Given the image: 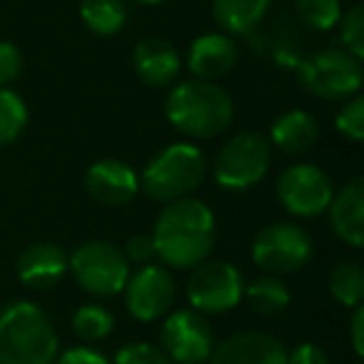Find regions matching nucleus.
<instances>
[{
  "label": "nucleus",
  "instance_id": "obj_1",
  "mask_svg": "<svg viewBox=\"0 0 364 364\" xmlns=\"http://www.w3.org/2000/svg\"><path fill=\"white\" fill-rule=\"evenodd\" d=\"M150 237L165 267L193 269L213 252L218 225L203 200L182 198L162 208Z\"/></svg>",
  "mask_w": 364,
  "mask_h": 364
},
{
  "label": "nucleus",
  "instance_id": "obj_2",
  "mask_svg": "<svg viewBox=\"0 0 364 364\" xmlns=\"http://www.w3.org/2000/svg\"><path fill=\"white\" fill-rule=\"evenodd\" d=\"M165 115L170 125L190 140H213L232 125L235 102L218 82L190 77L175 82L167 92Z\"/></svg>",
  "mask_w": 364,
  "mask_h": 364
},
{
  "label": "nucleus",
  "instance_id": "obj_3",
  "mask_svg": "<svg viewBox=\"0 0 364 364\" xmlns=\"http://www.w3.org/2000/svg\"><path fill=\"white\" fill-rule=\"evenodd\" d=\"M58 334L38 304L16 299L0 309V364H53Z\"/></svg>",
  "mask_w": 364,
  "mask_h": 364
},
{
  "label": "nucleus",
  "instance_id": "obj_4",
  "mask_svg": "<svg viewBox=\"0 0 364 364\" xmlns=\"http://www.w3.org/2000/svg\"><path fill=\"white\" fill-rule=\"evenodd\" d=\"M208 175L205 152L193 142H172L150 157L145 170L137 175L140 190L152 203H175L188 198Z\"/></svg>",
  "mask_w": 364,
  "mask_h": 364
},
{
  "label": "nucleus",
  "instance_id": "obj_5",
  "mask_svg": "<svg viewBox=\"0 0 364 364\" xmlns=\"http://www.w3.org/2000/svg\"><path fill=\"white\" fill-rule=\"evenodd\" d=\"M297 80L314 97L344 102L362 90V60L344 48H322L299 63Z\"/></svg>",
  "mask_w": 364,
  "mask_h": 364
},
{
  "label": "nucleus",
  "instance_id": "obj_6",
  "mask_svg": "<svg viewBox=\"0 0 364 364\" xmlns=\"http://www.w3.org/2000/svg\"><path fill=\"white\" fill-rule=\"evenodd\" d=\"M272 162V145L259 132H237L220 147L213 162V175L220 188L245 193L264 180Z\"/></svg>",
  "mask_w": 364,
  "mask_h": 364
},
{
  "label": "nucleus",
  "instance_id": "obj_7",
  "mask_svg": "<svg viewBox=\"0 0 364 364\" xmlns=\"http://www.w3.org/2000/svg\"><path fill=\"white\" fill-rule=\"evenodd\" d=\"M68 272L75 277L77 287L92 297H115L125 289L130 262L112 242L90 240L68 255Z\"/></svg>",
  "mask_w": 364,
  "mask_h": 364
},
{
  "label": "nucleus",
  "instance_id": "obj_8",
  "mask_svg": "<svg viewBox=\"0 0 364 364\" xmlns=\"http://www.w3.org/2000/svg\"><path fill=\"white\" fill-rule=\"evenodd\" d=\"M245 297V277L228 259H205L188 279V302L200 314H225Z\"/></svg>",
  "mask_w": 364,
  "mask_h": 364
},
{
  "label": "nucleus",
  "instance_id": "obj_9",
  "mask_svg": "<svg viewBox=\"0 0 364 364\" xmlns=\"http://www.w3.org/2000/svg\"><path fill=\"white\" fill-rule=\"evenodd\" d=\"M312 257V237L297 223H272L252 240V259L267 274H292Z\"/></svg>",
  "mask_w": 364,
  "mask_h": 364
},
{
  "label": "nucleus",
  "instance_id": "obj_10",
  "mask_svg": "<svg viewBox=\"0 0 364 364\" xmlns=\"http://www.w3.org/2000/svg\"><path fill=\"white\" fill-rule=\"evenodd\" d=\"M334 185L322 167L294 162L277 177V200L294 218H319L332 203Z\"/></svg>",
  "mask_w": 364,
  "mask_h": 364
},
{
  "label": "nucleus",
  "instance_id": "obj_11",
  "mask_svg": "<svg viewBox=\"0 0 364 364\" xmlns=\"http://www.w3.org/2000/svg\"><path fill=\"white\" fill-rule=\"evenodd\" d=\"M162 352L177 364H205L215 349V334L205 314L195 309H177L165 317L160 332Z\"/></svg>",
  "mask_w": 364,
  "mask_h": 364
},
{
  "label": "nucleus",
  "instance_id": "obj_12",
  "mask_svg": "<svg viewBox=\"0 0 364 364\" xmlns=\"http://www.w3.org/2000/svg\"><path fill=\"white\" fill-rule=\"evenodd\" d=\"M127 312L137 322H155L170 312L175 302V279L165 264H142L125 284Z\"/></svg>",
  "mask_w": 364,
  "mask_h": 364
},
{
  "label": "nucleus",
  "instance_id": "obj_13",
  "mask_svg": "<svg viewBox=\"0 0 364 364\" xmlns=\"http://www.w3.org/2000/svg\"><path fill=\"white\" fill-rule=\"evenodd\" d=\"M85 190L95 203L105 208H122L140 193V182H137V172L127 162L105 157L87 167Z\"/></svg>",
  "mask_w": 364,
  "mask_h": 364
},
{
  "label": "nucleus",
  "instance_id": "obj_14",
  "mask_svg": "<svg viewBox=\"0 0 364 364\" xmlns=\"http://www.w3.org/2000/svg\"><path fill=\"white\" fill-rule=\"evenodd\" d=\"M210 364H287V349L267 332H240L215 344Z\"/></svg>",
  "mask_w": 364,
  "mask_h": 364
},
{
  "label": "nucleus",
  "instance_id": "obj_15",
  "mask_svg": "<svg viewBox=\"0 0 364 364\" xmlns=\"http://www.w3.org/2000/svg\"><path fill=\"white\" fill-rule=\"evenodd\" d=\"M240 50L235 41L225 33H205L190 43L188 70L198 80H220L237 65Z\"/></svg>",
  "mask_w": 364,
  "mask_h": 364
},
{
  "label": "nucleus",
  "instance_id": "obj_16",
  "mask_svg": "<svg viewBox=\"0 0 364 364\" xmlns=\"http://www.w3.org/2000/svg\"><path fill=\"white\" fill-rule=\"evenodd\" d=\"M16 272L26 287L53 289L68 274V252L53 242H36L21 252Z\"/></svg>",
  "mask_w": 364,
  "mask_h": 364
},
{
  "label": "nucleus",
  "instance_id": "obj_17",
  "mask_svg": "<svg viewBox=\"0 0 364 364\" xmlns=\"http://www.w3.org/2000/svg\"><path fill=\"white\" fill-rule=\"evenodd\" d=\"M132 65L145 85L167 87L177 80L182 70V58L177 48L165 38H145L132 53Z\"/></svg>",
  "mask_w": 364,
  "mask_h": 364
},
{
  "label": "nucleus",
  "instance_id": "obj_18",
  "mask_svg": "<svg viewBox=\"0 0 364 364\" xmlns=\"http://www.w3.org/2000/svg\"><path fill=\"white\" fill-rule=\"evenodd\" d=\"M329 225L334 235L344 245L359 250L364 245V182L352 180L347 182L339 193L332 195V203L327 208Z\"/></svg>",
  "mask_w": 364,
  "mask_h": 364
},
{
  "label": "nucleus",
  "instance_id": "obj_19",
  "mask_svg": "<svg viewBox=\"0 0 364 364\" xmlns=\"http://www.w3.org/2000/svg\"><path fill=\"white\" fill-rule=\"evenodd\" d=\"M319 140V122L307 110H287L274 117L269 125V145L279 147L289 155H302L312 150Z\"/></svg>",
  "mask_w": 364,
  "mask_h": 364
},
{
  "label": "nucleus",
  "instance_id": "obj_20",
  "mask_svg": "<svg viewBox=\"0 0 364 364\" xmlns=\"http://www.w3.org/2000/svg\"><path fill=\"white\" fill-rule=\"evenodd\" d=\"M272 0H213L215 23L225 36H247L262 23Z\"/></svg>",
  "mask_w": 364,
  "mask_h": 364
},
{
  "label": "nucleus",
  "instance_id": "obj_21",
  "mask_svg": "<svg viewBox=\"0 0 364 364\" xmlns=\"http://www.w3.org/2000/svg\"><path fill=\"white\" fill-rule=\"evenodd\" d=\"M80 18L90 33L110 38L125 28L127 6L125 0H80Z\"/></svg>",
  "mask_w": 364,
  "mask_h": 364
},
{
  "label": "nucleus",
  "instance_id": "obj_22",
  "mask_svg": "<svg viewBox=\"0 0 364 364\" xmlns=\"http://www.w3.org/2000/svg\"><path fill=\"white\" fill-rule=\"evenodd\" d=\"M247 304L262 317H277L289 307V287L274 274L257 277L245 287Z\"/></svg>",
  "mask_w": 364,
  "mask_h": 364
},
{
  "label": "nucleus",
  "instance_id": "obj_23",
  "mask_svg": "<svg viewBox=\"0 0 364 364\" xmlns=\"http://www.w3.org/2000/svg\"><path fill=\"white\" fill-rule=\"evenodd\" d=\"M329 294L342 307L354 309L364 299V269L359 262H337L329 272Z\"/></svg>",
  "mask_w": 364,
  "mask_h": 364
},
{
  "label": "nucleus",
  "instance_id": "obj_24",
  "mask_svg": "<svg viewBox=\"0 0 364 364\" xmlns=\"http://www.w3.org/2000/svg\"><path fill=\"white\" fill-rule=\"evenodd\" d=\"M28 105L11 87H0V147L11 145L26 132Z\"/></svg>",
  "mask_w": 364,
  "mask_h": 364
},
{
  "label": "nucleus",
  "instance_id": "obj_25",
  "mask_svg": "<svg viewBox=\"0 0 364 364\" xmlns=\"http://www.w3.org/2000/svg\"><path fill=\"white\" fill-rule=\"evenodd\" d=\"M112 327H115V319H112L110 309L100 307V304H82L73 314V332L82 342H102L112 334Z\"/></svg>",
  "mask_w": 364,
  "mask_h": 364
},
{
  "label": "nucleus",
  "instance_id": "obj_26",
  "mask_svg": "<svg viewBox=\"0 0 364 364\" xmlns=\"http://www.w3.org/2000/svg\"><path fill=\"white\" fill-rule=\"evenodd\" d=\"M294 13L299 23L317 33H327L337 28L342 18V3L339 0H294Z\"/></svg>",
  "mask_w": 364,
  "mask_h": 364
},
{
  "label": "nucleus",
  "instance_id": "obj_27",
  "mask_svg": "<svg viewBox=\"0 0 364 364\" xmlns=\"http://www.w3.org/2000/svg\"><path fill=\"white\" fill-rule=\"evenodd\" d=\"M339 28V41L347 53H352L354 58L362 60L364 58V6L354 3L347 13H342L337 23Z\"/></svg>",
  "mask_w": 364,
  "mask_h": 364
},
{
  "label": "nucleus",
  "instance_id": "obj_28",
  "mask_svg": "<svg viewBox=\"0 0 364 364\" xmlns=\"http://www.w3.org/2000/svg\"><path fill=\"white\" fill-rule=\"evenodd\" d=\"M334 127H337L347 140H352V142L364 140V97L362 95H354L344 102L342 110L337 112Z\"/></svg>",
  "mask_w": 364,
  "mask_h": 364
},
{
  "label": "nucleus",
  "instance_id": "obj_29",
  "mask_svg": "<svg viewBox=\"0 0 364 364\" xmlns=\"http://www.w3.org/2000/svg\"><path fill=\"white\" fill-rule=\"evenodd\" d=\"M112 364H175V362H170V357L160 347H155V344L132 342L115 354V362Z\"/></svg>",
  "mask_w": 364,
  "mask_h": 364
},
{
  "label": "nucleus",
  "instance_id": "obj_30",
  "mask_svg": "<svg viewBox=\"0 0 364 364\" xmlns=\"http://www.w3.org/2000/svg\"><path fill=\"white\" fill-rule=\"evenodd\" d=\"M23 73V53L18 46L0 41V87H11Z\"/></svg>",
  "mask_w": 364,
  "mask_h": 364
},
{
  "label": "nucleus",
  "instance_id": "obj_31",
  "mask_svg": "<svg viewBox=\"0 0 364 364\" xmlns=\"http://www.w3.org/2000/svg\"><path fill=\"white\" fill-rule=\"evenodd\" d=\"M122 255L127 257V262H135V264H150L152 259L157 257L155 255V245H152L150 235H132L130 240L125 242V250Z\"/></svg>",
  "mask_w": 364,
  "mask_h": 364
},
{
  "label": "nucleus",
  "instance_id": "obj_32",
  "mask_svg": "<svg viewBox=\"0 0 364 364\" xmlns=\"http://www.w3.org/2000/svg\"><path fill=\"white\" fill-rule=\"evenodd\" d=\"M53 364H110L105 354H100L92 347H73L65 349L63 354H58Z\"/></svg>",
  "mask_w": 364,
  "mask_h": 364
},
{
  "label": "nucleus",
  "instance_id": "obj_33",
  "mask_svg": "<svg viewBox=\"0 0 364 364\" xmlns=\"http://www.w3.org/2000/svg\"><path fill=\"white\" fill-rule=\"evenodd\" d=\"M287 364H329V357L322 347L312 342L297 344L292 352H287Z\"/></svg>",
  "mask_w": 364,
  "mask_h": 364
},
{
  "label": "nucleus",
  "instance_id": "obj_34",
  "mask_svg": "<svg viewBox=\"0 0 364 364\" xmlns=\"http://www.w3.org/2000/svg\"><path fill=\"white\" fill-rule=\"evenodd\" d=\"M364 307L362 304H357V307L352 309V322H349V339H352V347L354 352H357V357H362L364 354Z\"/></svg>",
  "mask_w": 364,
  "mask_h": 364
},
{
  "label": "nucleus",
  "instance_id": "obj_35",
  "mask_svg": "<svg viewBox=\"0 0 364 364\" xmlns=\"http://www.w3.org/2000/svg\"><path fill=\"white\" fill-rule=\"evenodd\" d=\"M132 3H137V6H160L165 0H132Z\"/></svg>",
  "mask_w": 364,
  "mask_h": 364
}]
</instances>
